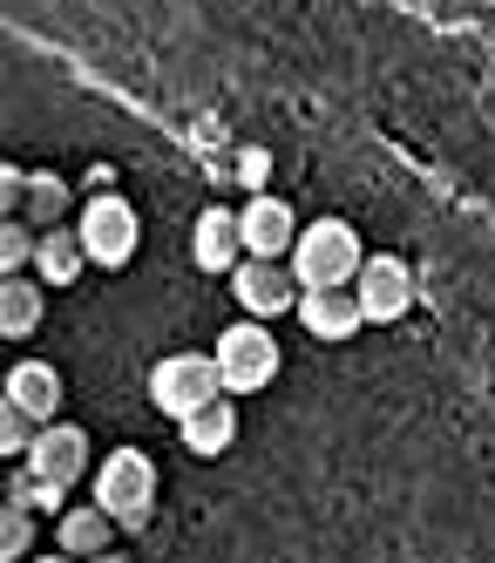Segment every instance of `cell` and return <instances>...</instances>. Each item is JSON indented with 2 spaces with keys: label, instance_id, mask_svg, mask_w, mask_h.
Returning <instances> with one entry per match:
<instances>
[{
  "label": "cell",
  "instance_id": "obj_1",
  "mask_svg": "<svg viewBox=\"0 0 495 563\" xmlns=\"http://www.w3.org/2000/svg\"><path fill=\"white\" fill-rule=\"evenodd\" d=\"M366 252H360V231L346 218H319L299 231V245H293V272H299V286L306 292H346L353 278H360Z\"/></svg>",
  "mask_w": 495,
  "mask_h": 563
},
{
  "label": "cell",
  "instance_id": "obj_2",
  "mask_svg": "<svg viewBox=\"0 0 495 563\" xmlns=\"http://www.w3.org/2000/svg\"><path fill=\"white\" fill-rule=\"evenodd\" d=\"M150 400L156 415H170L177 428L190 415H204L211 400H224V374H218V353H170L150 367Z\"/></svg>",
  "mask_w": 495,
  "mask_h": 563
},
{
  "label": "cell",
  "instance_id": "obj_3",
  "mask_svg": "<svg viewBox=\"0 0 495 563\" xmlns=\"http://www.w3.org/2000/svg\"><path fill=\"white\" fill-rule=\"evenodd\" d=\"M96 509H109L122 530H143L156 509V462L143 449H116L109 462H96Z\"/></svg>",
  "mask_w": 495,
  "mask_h": 563
},
{
  "label": "cell",
  "instance_id": "obj_4",
  "mask_svg": "<svg viewBox=\"0 0 495 563\" xmlns=\"http://www.w3.org/2000/svg\"><path fill=\"white\" fill-rule=\"evenodd\" d=\"M75 231H81V252H89V265L116 272V265H130V258H136L143 218H136V205H130V197H116V190H96L89 205H81Z\"/></svg>",
  "mask_w": 495,
  "mask_h": 563
},
{
  "label": "cell",
  "instance_id": "obj_5",
  "mask_svg": "<svg viewBox=\"0 0 495 563\" xmlns=\"http://www.w3.org/2000/svg\"><path fill=\"white\" fill-rule=\"evenodd\" d=\"M218 374H224V394H258L278 380V340L265 319H238V327L218 333Z\"/></svg>",
  "mask_w": 495,
  "mask_h": 563
},
{
  "label": "cell",
  "instance_id": "obj_6",
  "mask_svg": "<svg viewBox=\"0 0 495 563\" xmlns=\"http://www.w3.org/2000/svg\"><path fill=\"white\" fill-rule=\"evenodd\" d=\"M231 292H238L244 319H265V327H272L278 312H299V299H306L293 258H244V265L231 272Z\"/></svg>",
  "mask_w": 495,
  "mask_h": 563
},
{
  "label": "cell",
  "instance_id": "obj_7",
  "mask_svg": "<svg viewBox=\"0 0 495 563\" xmlns=\"http://www.w3.org/2000/svg\"><path fill=\"white\" fill-rule=\"evenodd\" d=\"M353 299H360V312H366V327H394V319L421 299L415 265L394 258V252H374V258L360 265V278H353Z\"/></svg>",
  "mask_w": 495,
  "mask_h": 563
},
{
  "label": "cell",
  "instance_id": "obj_8",
  "mask_svg": "<svg viewBox=\"0 0 495 563\" xmlns=\"http://www.w3.org/2000/svg\"><path fill=\"white\" fill-rule=\"evenodd\" d=\"M34 482H48V489H75L81 475H89V434H81L75 421H48L34 434V449L21 462Z\"/></svg>",
  "mask_w": 495,
  "mask_h": 563
},
{
  "label": "cell",
  "instance_id": "obj_9",
  "mask_svg": "<svg viewBox=\"0 0 495 563\" xmlns=\"http://www.w3.org/2000/svg\"><path fill=\"white\" fill-rule=\"evenodd\" d=\"M238 224H244V258H293V245H299V218H293V205L285 197H252V205L238 211Z\"/></svg>",
  "mask_w": 495,
  "mask_h": 563
},
{
  "label": "cell",
  "instance_id": "obj_10",
  "mask_svg": "<svg viewBox=\"0 0 495 563\" xmlns=\"http://www.w3.org/2000/svg\"><path fill=\"white\" fill-rule=\"evenodd\" d=\"M190 258H197V272H238L244 265V224H238V211H224V205H211V211H197V224H190Z\"/></svg>",
  "mask_w": 495,
  "mask_h": 563
},
{
  "label": "cell",
  "instance_id": "obj_11",
  "mask_svg": "<svg viewBox=\"0 0 495 563\" xmlns=\"http://www.w3.org/2000/svg\"><path fill=\"white\" fill-rule=\"evenodd\" d=\"M299 327H306L312 340H326V346H340V340H353V333L366 327V312H360L353 286H346V292H306V299H299Z\"/></svg>",
  "mask_w": 495,
  "mask_h": 563
},
{
  "label": "cell",
  "instance_id": "obj_12",
  "mask_svg": "<svg viewBox=\"0 0 495 563\" xmlns=\"http://www.w3.org/2000/svg\"><path fill=\"white\" fill-rule=\"evenodd\" d=\"M8 408H21L28 421L48 428L55 408H62V374L48 367V360H21V367L8 374Z\"/></svg>",
  "mask_w": 495,
  "mask_h": 563
},
{
  "label": "cell",
  "instance_id": "obj_13",
  "mask_svg": "<svg viewBox=\"0 0 495 563\" xmlns=\"http://www.w3.org/2000/svg\"><path fill=\"white\" fill-rule=\"evenodd\" d=\"M81 265H89V252H81V231H75V224L41 231V252H34V278H41V286H55V292L75 286Z\"/></svg>",
  "mask_w": 495,
  "mask_h": 563
},
{
  "label": "cell",
  "instance_id": "obj_14",
  "mask_svg": "<svg viewBox=\"0 0 495 563\" xmlns=\"http://www.w3.org/2000/svg\"><path fill=\"white\" fill-rule=\"evenodd\" d=\"M109 530H116V516L109 509H62V522H55V543L68 550V556H81V563H96V556H109Z\"/></svg>",
  "mask_w": 495,
  "mask_h": 563
},
{
  "label": "cell",
  "instance_id": "obj_15",
  "mask_svg": "<svg viewBox=\"0 0 495 563\" xmlns=\"http://www.w3.org/2000/svg\"><path fill=\"white\" fill-rule=\"evenodd\" d=\"M231 441H238V408H231V394H224V400H211L204 415H190V421H184V449H190V455H204V462H218Z\"/></svg>",
  "mask_w": 495,
  "mask_h": 563
},
{
  "label": "cell",
  "instance_id": "obj_16",
  "mask_svg": "<svg viewBox=\"0 0 495 563\" xmlns=\"http://www.w3.org/2000/svg\"><path fill=\"white\" fill-rule=\"evenodd\" d=\"M41 327V278H0V333L28 340Z\"/></svg>",
  "mask_w": 495,
  "mask_h": 563
},
{
  "label": "cell",
  "instance_id": "obj_17",
  "mask_svg": "<svg viewBox=\"0 0 495 563\" xmlns=\"http://www.w3.org/2000/svg\"><path fill=\"white\" fill-rule=\"evenodd\" d=\"M62 211H68V184L62 177H28V224L62 231Z\"/></svg>",
  "mask_w": 495,
  "mask_h": 563
},
{
  "label": "cell",
  "instance_id": "obj_18",
  "mask_svg": "<svg viewBox=\"0 0 495 563\" xmlns=\"http://www.w3.org/2000/svg\"><path fill=\"white\" fill-rule=\"evenodd\" d=\"M34 252H41V231L28 218L0 224V272H8V278H21V265H34Z\"/></svg>",
  "mask_w": 495,
  "mask_h": 563
},
{
  "label": "cell",
  "instance_id": "obj_19",
  "mask_svg": "<svg viewBox=\"0 0 495 563\" xmlns=\"http://www.w3.org/2000/svg\"><path fill=\"white\" fill-rule=\"evenodd\" d=\"M28 543H34V509L8 503V509H0V556H8V563H28Z\"/></svg>",
  "mask_w": 495,
  "mask_h": 563
},
{
  "label": "cell",
  "instance_id": "obj_20",
  "mask_svg": "<svg viewBox=\"0 0 495 563\" xmlns=\"http://www.w3.org/2000/svg\"><path fill=\"white\" fill-rule=\"evenodd\" d=\"M34 434H41V421H28L21 408H8V400H0V455H21V462H28Z\"/></svg>",
  "mask_w": 495,
  "mask_h": 563
},
{
  "label": "cell",
  "instance_id": "obj_21",
  "mask_svg": "<svg viewBox=\"0 0 495 563\" xmlns=\"http://www.w3.org/2000/svg\"><path fill=\"white\" fill-rule=\"evenodd\" d=\"M265 170H272V156H265V150H244V156H238V177L252 184V197H265Z\"/></svg>",
  "mask_w": 495,
  "mask_h": 563
},
{
  "label": "cell",
  "instance_id": "obj_22",
  "mask_svg": "<svg viewBox=\"0 0 495 563\" xmlns=\"http://www.w3.org/2000/svg\"><path fill=\"white\" fill-rule=\"evenodd\" d=\"M34 563H81V556H68V550H48V556H34Z\"/></svg>",
  "mask_w": 495,
  "mask_h": 563
},
{
  "label": "cell",
  "instance_id": "obj_23",
  "mask_svg": "<svg viewBox=\"0 0 495 563\" xmlns=\"http://www.w3.org/2000/svg\"><path fill=\"white\" fill-rule=\"evenodd\" d=\"M96 563H130V556H122V550H109V556H96Z\"/></svg>",
  "mask_w": 495,
  "mask_h": 563
}]
</instances>
